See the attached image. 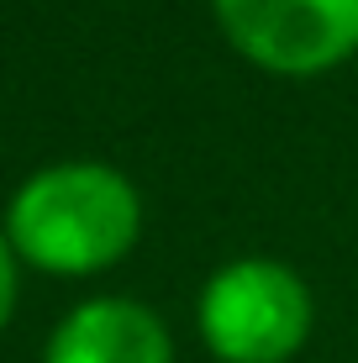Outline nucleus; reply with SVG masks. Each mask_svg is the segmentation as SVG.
I'll return each instance as SVG.
<instances>
[{"mask_svg": "<svg viewBox=\"0 0 358 363\" xmlns=\"http://www.w3.org/2000/svg\"><path fill=\"white\" fill-rule=\"evenodd\" d=\"M43 363H174V337L142 300L95 295L53 327Z\"/></svg>", "mask_w": 358, "mask_h": 363, "instance_id": "obj_4", "label": "nucleus"}, {"mask_svg": "<svg viewBox=\"0 0 358 363\" xmlns=\"http://www.w3.org/2000/svg\"><path fill=\"white\" fill-rule=\"evenodd\" d=\"M142 195L121 169L95 158L37 169L6 211V242L43 274H106L138 247Z\"/></svg>", "mask_w": 358, "mask_h": 363, "instance_id": "obj_1", "label": "nucleus"}, {"mask_svg": "<svg viewBox=\"0 0 358 363\" xmlns=\"http://www.w3.org/2000/svg\"><path fill=\"white\" fill-rule=\"evenodd\" d=\"M227 48L274 79H322L358 58V0H211Z\"/></svg>", "mask_w": 358, "mask_h": 363, "instance_id": "obj_3", "label": "nucleus"}, {"mask_svg": "<svg viewBox=\"0 0 358 363\" xmlns=\"http://www.w3.org/2000/svg\"><path fill=\"white\" fill-rule=\"evenodd\" d=\"M11 311H16V247L0 232V327L11 321Z\"/></svg>", "mask_w": 358, "mask_h": 363, "instance_id": "obj_5", "label": "nucleus"}, {"mask_svg": "<svg viewBox=\"0 0 358 363\" xmlns=\"http://www.w3.org/2000/svg\"><path fill=\"white\" fill-rule=\"evenodd\" d=\"M316 295L285 258H227L195 300V332L216 363H290L311 342Z\"/></svg>", "mask_w": 358, "mask_h": 363, "instance_id": "obj_2", "label": "nucleus"}]
</instances>
